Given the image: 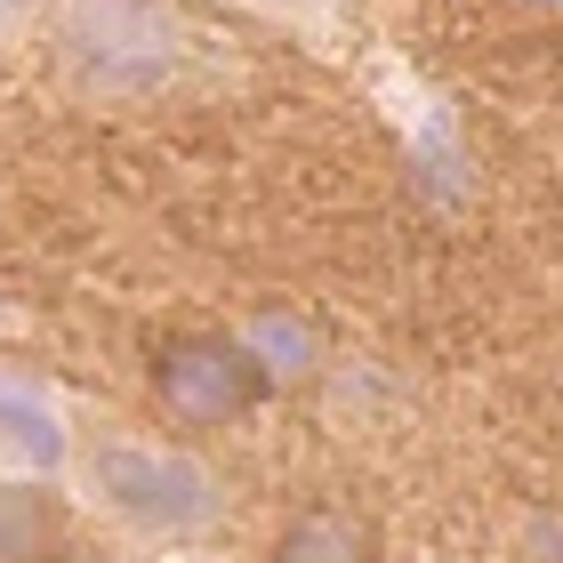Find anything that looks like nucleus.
<instances>
[{
  "instance_id": "423d86ee",
  "label": "nucleus",
  "mask_w": 563,
  "mask_h": 563,
  "mask_svg": "<svg viewBox=\"0 0 563 563\" xmlns=\"http://www.w3.org/2000/svg\"><path fill=\"white\" fill-rule=\"evenodd\" d=\"M234 346L250 354V371H266V378H314V363H322L314 322H298V314H250Z\"/></svg>"
},
{
  "instance_id": "9b49d317",
  "label": "nucleus",
  "mask_w": 563,
  "mask_h": 563,
  "mask_svg": "<svg viewBox=\"0 0 563 563\" xmlns=\"http://www.w3.org/2000/svg\"><path fill=\"white\" fill-rule=\"evenodd\" d=\"M65 563H113V555H65Z\"/></svg>"
},
{
  "instance_id": "f03ea898",
  "label": "nucleus",
  "mask_w": 563,
  "mask_h": 563,
  "mask_svg": "<svg viewBox=\"0 0 563 563\" xmlns=\"http://www.w3.org/2000/svg\"><path fill=\"white\" fill-rule=\"evenodd\" d=\"M65 475L81 499L130 540H210L225 523V475L186 443H145V434H89L73 443Z\"/></svg>"
},
{
  "instance_id": "0eeeda50",
  "label": "nucleus",
  "mask_w": 563,
  "mask_h": 563,
  "mask_svg": "<svg viewBox=\"0 0 563 563\" xmlns=\"http://www.w3.org/2000/svg\"><path fill=\"white\" fill-rule=\"evenodd\" d=\"M225 9L266 16V24H282V33H298L314 57H339L346 33H354V16H363V0H225Z\"/></svg>"
},
{
  "instance_id": "39448f33",
  "label": "nucleus",
  "mask_w": 563,
  "mask_h": 563,
  "mask_svg": "<svg viewBox=\"0 0 563 563\" xmlns=\"http://www.w3.org/2000/svg\"><path fill=\"white\" fill-rule=\"evenodd\" d=\"M371 523L346 507H306V516L274 540V563H371Z\"/></svg>"
},
{
  "instance_id": "20e7f679",
  "label": "nucleus",
  "mask_w": 563,
  "mask_h": 563,
  "mask_svg": "<svg viewBox=\"0 0 563 563\" xmlns=\"http://www.w3.org/2000/svg\"><path fill=\"white\" fill-rule=\"evenodd\" d=\"M0 451L24 459L33 475H65V459H73L65 402L48 395L33 371H9V363H0Z\"/></svg>"
},
{
  "instance_id": "9d476101",
  "label": "nucleus",
  "mask_w": 563,
  "mask_h": 563,
  "mask_svg": "<svg viewBox=\"0 0 563 563\" xmlns=\"http://www.w3.org/2000/svg\"><path fill=\"white\" fill-rule=\"evenodd\" d=\"M41 16H48V0H0V41H33L41 33Z\"/></svg>"
},
{
  "instance_id": "1a4fd4ad",
  "label": "nucleus",
  "mask_w": 563,
  "mask_h": 563,
  "mask_svg": "<svg viewBox=\"0 0 563 563\" xmlns=\"http://www.w3.org/2000/svg\"><path fill=\"white\" fill-rule=\"evenodd\" d=\"M516 548H523V563H563V516H531L516 523Z\"/></svg>"
},
{
  "instance_id": "6e6552de",
  "label": "nucleus",
  "mask_w": 563,
  "mask_h": 563,
  "mask_svg": "<svg viewBox=\"0 0 563 563\" xmlns=\"http://www.w3.org/2000/svg\"><path fill=\"white\" fill-rule=\"evenodd\" d=\"M57 548V492L0 483V563H41Z\"/></svg>"
},
{
  "instance_id": "f257e3e1",
  "label": "nucleus",
  "mask_w": 563,
  "mask_h": 563,
  "mask_svg": "<svg viewBox=\"0 0 563 563\" xmlns=\"http://www.w3.org/2000/svg\"><path fill=\"white\" fill-rule=\"evenodd\" d=\"M57 73L89 106H162L201 73V33L177 0H48L41 16Z\"/></svg>"
},
{
  "instance_id": "7ed1b4c3",
  "label": "nucleus",
  "mask_w": 563,
  "mask_h": 563,
  "mask_svg": "<svg viewBox=\"0 0 563 563\" xmlns=\"http://www.w3.org/2000/svg\"><path fill=\"white\" fill-rule=\"evenodd\" d=\"M250 387H258V371H250V354L242 346H210V339H194V346H169L162 363H153V395H162V411L169 419H186V427H218V419H234Z\"/></svg>"
}]
</instances>
